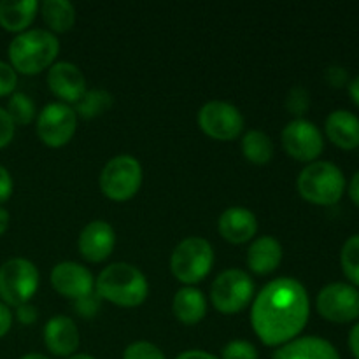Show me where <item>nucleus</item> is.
<instances>
[{
    "label": "nucleus",
    "mask_w": 359,
    "mask_h": 359,
    "mask_svg": "<svg viewBox=\"0 0 359 359\" xmlns=\"http://www.w3.org/2000/svg\"><path fill=\"white\" fill-rule=\"evenodd\" d=\"M347 90H349L351 100H353L354 104L359 107V76L354 77L353 81H349V84H347Z\"/></svg>",
    "instance_id": "a19ab883"
},
{
    "label": "nucleus",
    "mask_w": 359,
    "mask_h": 359,
    "mask_svg": "<svg viewBox=\"0 0 359 359\" xmlns=\"http://www.w3.org/2000/svg\"><path fill=\"white\" fill-rule=\"evenodd\" d=\"M311 316V300L304 284L279 277L266 284L252 302L251 323L256 337L269 347L298 339Z\"/></svg>",
    "instance_id": "f257e3e1"
},
{
    "label": "nucleus",
    "mask_w": 359,
    "mask_h": 359,
    "mask_svg": "<svg viewBox=\"0 0 359 359\" xmlns=\"http://www.w3.org/2000/svg\"><path fill=\"white\" fill-rule=\"evenodd\" d=\"M39 270L30 259L11 258L0 266V298L9 307L30 304L39 290Z\"/></svg>",
    "instance_id": "6e6552de"
},
{
    "label": "nucleus",
    "mask_w": 359,
    "mask_h": 359,
    "mask_svg": "<svg viewBox=\"0 0 359 359\" xmlns=\"http://www.w3.org/2000/svg\"><path fill=\"white\" fill-rule=\"evenodd\" d=\"M319 316L335 325H346L359 318V291L353 284L332 283L323 287L316 300Z\"/></svg>",
    "instance_id": "1a4fd4ad"
},
{
    "label": "nucleus",
    "mask_w": 359,
    "mask_h": 359,
    "mask_svg": "<svg viewBox=\"0 0 359 359\" xmlns=\"http://www.w3.org/2000/svg\"><path fill=\"white\" fill-rule=\"evenodd\" d=\"M349 349L353 356L359 359V323H356L349 332Z\"/></svg>",
    "instance_id": "58836bf2"
},
{
    "label": "nucleus",
    "mask_w": 359,
    "mask_h": 359,
    "mask_svg": "<svg viewBox=\"0 0 359 359\" xmlns=\"http://www.w3.org/2000/svg\"><path fill=\"white\" fill-rule=\"evenodd\" d=\"M116 245V231L107 221H91L81 230L77 248L79 255L90 263H102L112 255Z\"/></svg>",
    "instance_id": "4468645a"
},
{
    "label": "nucleus",
    "mask_w": 359,
    "mask_h": 359,
    "mask_svg": "<svg viewBox=\"0 0 359 359\" xmlns=\"http://www.w3.org/2000/svg\"><path fill=\"white\" fill-rule=\"evenodd\" d=\"M142 184V165L130 154L111 158L102 168L100 189L112 202H128Z\"/></svg>",
    "instance_id": "423d86ee"
},
{
    "label": "nucleus",
    "mask_w": 359,
    "mask_h": 359,
    "mask_svg": "<svg viewBox=\"0 0 359 359\" xmlns=\"http://www.w3.org/2000/svg\"><path fill=\"white\" fill-rule=\"evenodd\" d=\"M18 84V74L9 63L0 60V97H6L14 91Z\"/></svg>",
    "instance_id": "7c9ffc66"
},
{
    "label": "nucleus",
    "mask_w": 359,
    "mask_h": 359,
    "mask_svg": "<svg viewBox=\"0 0 359 359\" xmlns=\"http://www.w3.org/2000/svg\"><path fill=\"white\" fill-rule=\"evenodd\" d=\"M44 344L55 356L70 358L79 349V328L67 316H55L44 326Z\"/></svg>",
    "instance_id": "dca6fc26"
},
{
    "label": "nucleus",
    "mask_w": 359,
    "mask_h": 359,
    "mask_svg": "<svg viewBox=\"0 0 359 359\" xmlns=\"http://www.w3.org/2000/svg\"><path fill=\"white\" fill-rule=\"evenodd\" d=\"M20 359H49L48 356H44V354H39V353H30V354H25L23 358Z\"/></svg>",
    "instance_id": "37998d69"
},
{
    "label": "nucleus",
    "mask_w": 359,
    "mask_h": 359,
    "mask_svg": "<svg viewBox=\"0 0 359 359\" xmlns=\"http://www.w3.org/2000/svg\"><path fill=\"white\" fill-rule=\"evenodd\" d=\"M112 107V95L105 90H86L79 102H77L76 114L84 119L97 118Z\"/></svg>",
    "instance_id": "393cba45"
},
{
    "label": "nucleus",
    "mask_w": 359,
    "mask_h": 359,
    "mask_svg": "<svg viewBox=\"0 0 359 359\" xmlns=\"http://www.w3.org/2000/svg\"><path fill=\"white\" fill-rule=\"evenodd\" d=\"M221 359H258V349L248 340H231L221 351Z\"/></svg>",
    "instance_id": "c85d7f7f"
},
{
    "label": "nucleus",
    "mask_w": 359,
    "mask_h": 359,
    "mask_svg": "<svg viewBox=\"0 0 359 359\" xmlns=\"http://www.w3.org/2000/svg\"><path fill=\"white\" fill-rule=\"evenodd\" d=\"M11 326H13V314H11V309L7 307L4 302H0V339L9 333Z\"/></svg>",
    "instance_id": "c9c22d12"
},
{
    "label": "nucleus",
    "mask_w": 359,
    "mask_h": 359,
    "mask_svg": "<svg viewBox=\"0 0 359 359\" xmlns=\"http://www.w3.org/2000/svg\"><path fill=\"white\" fill-rule=\"evenodd\" d=\"M67 359H95V358H93V356H90V354L81 353V354H72V356L67 358Z\"/></svg>",
    "instance_id": "c03bdc74"
},
{
    "label": "nucleus",
    "mask_w": 359,
    "mask_h": 359,
    "mask_svg": "<svg viewBox=\"0 0 359 359\" xmlns=\"http://www.w3.org/2000/svg\"><path fill=\"white\" fill-rule=\"evenodd\" d=\"M13 177H11V174L7 172V168L0 165V203L9 200V196L13 195Z\"/></svg>",
    "instance_id": "72a5a7b5"
},
{
    "label": "nucleus",
    "mask_w": 359,
    "mask_h": 359,
    "mask_svg": "<svg viewBox=\"0 0 359 359\" xmlns=\"http://www.w3.org/2000/svg\"><path fill=\"white\" fill-rule=\"evenodd\" d=\"M283 262V245L270 235L255 238L248 249V265L258 276L276 272Z\"/></svg>",
    "instance_id": "6ab92c4d"
},
{
    "label": "nucleus",
    "mask_w": 359,
    "mask_h": 359,
    "mask_svg": "<svg viewBox=\"0 0 359 359\" xmlns=\"http://www.w3.org/2000/svg\"><path fill=\"white\" fill-rule=\"evenodd\" d=\"M349 196L351 200H353L354 205L359 209V172L353 175V179H351L349 182Z\"/></svg>",
    "instance_id": "ea45409f"
},
{
    "label": "nucleus",
    "mask_w": 359,
    "mask_h": 359,
    "mask_svg": "<svg viewBox=\"0 0 359 359\" xmlns=\"http://www.w3.org/2000/svg\"><path fill=\"white\" fill-rule=\"evenodd\" d=\"M77 128V114L62 102L48 104L37 116V135L48 147H62L72 140Z\"/></svg>",
    "instance_id": "9b49d317"
},
{
    "label": "nucleus",
    "mask_w": 359,
    "mask_h": 359,
    "mask_svg": "<svg viewBox=\"0 0 359 359\" xmlns=\"http://www.w3.org/2000/svg\"><path fill=\"white\" fill-rule=\"evenodd\" d=\"M39 4L35 0H2L0 2V27L7 32L21 34L35 20Z\"/></svg>",
    "instance_id": "4be33fe9"
},
{
    "label": "nucleus",
    "mask_w": 359,
    "mask_h": 359,
    "mask_svg": "<svg viewBox=\"0 0 359 359\" xmlns=\"http://www.w3.org/2000/svg\"><path fill=\"white\" fill-rule=\"evenodd\" d=\"M242 154L255 165H265L273 156V142L262 130H249L242 139Z\"/></svg>",
    "instance_id": "b1692460"
},
{
    "label": "nucleus",
    "mask_w": 359,
    "mask_h": 359,
    "mask_svg": "<svg viewBox=\"0 0 359 359\" xmlns=\"http://www.w3.org/2000/svg\"><path fill=\"white\" fill-rule=\"evenodd\" d=\"M283 147L291 158L304 163L318 161L319 154L325 149V140L318 126L307 119H293L283 130Z\"/></svg>",
    "instance_id": "f8f14e48"
},
{
    "label": "nucleus",
    "mask_w": 359,
    "mask_h": 359,
    "mask_svg": "<svg viewBox=\"0 0 359 359\" xmlns=\"http://www.w3.org/2000/svg\"><path fill=\"white\" fill-rule=\"evenodd\" d=\"M76 309L81 316H86L91 318L93 314H97L98 309H100V297L97 293L88 294L86 298H81L76 302Z\"/></svg>",
    "instance_id": "473e14b6"
},
{
    "label": "nucleus",
    "mask_w": 359,
    "mask_h": 359,
    "mask_svg": "<svg viewBox=\"0 0 359 359\" xmlns=\"http://www.w3.org/2000/svg\"><path fill=\"white\" fill-rule=\"evenodd\" d=\"M174 316L186 326H195L207 316L205 297L195 286H184L175 293L172 302Z\"/></svg>",
    "instance_id": "412c9836"
},
{
    "label": "nucleus",
    "mask_w": 359,
    "mask_h": 359,
    "mask_svg": "<svg viewBox=\"0 0 359 359\" xmlns=\"http://www.w3.org/2000/svg\"><path fill=\"white\" fill-rule=\"evenodd\" d=\"M48 86L62 104H77L86 93L84 74L70 62H56L49 67Z\"/></svg>",
    "instance_id": "2eb2a0df"
},
{
    "label": "nucleus",
    "mask_w": 359,
    "mask_h": 359,
    "mask_svg": "<svg viewBox=\"0 0 359 359\" xmlns=\"http://www.w3.org/2000/svg\"><path fill=\"white\" fill-rule=\"evenodd\" d=\"M255 298V284L248 272L241 269H228L216 277L210 286V302L221 314H238Z\"/></svg>",
    "instance_id": "0eeeda50"
},
{
    "label": "nucleus",
    "mask_w": 359,
    "mask_h": 359,
    "mask_svg": "<svg viewBox=\"0 0 359 359\" xmlns=\"http://www.w3.org/2000/svg\"><path fill=\"white\" fill-rule=\"evenodd\" d=\"M326 135L337 147L353 151L359 147V118L346 109L333 111L326 118Z\"/></svg>",
    "instance_id": "aec40b11"
},
{
    "label": "nucleus",
    "mask_w": 359,
    "mask_h": 359,
    "mask_svg": "<svg viewBox=\"0 0 359 359\" xmlns=\"http://www.w3.org/2000/svg\"><path fill=\"white\" fill-rule=\"evenodd\" d=\"M11 67L25 76H35L49 69L60 53V41L55 34L42 28H32L18 34L11 41Z\"/></svg>",
    "instance_id": "7ed1b4c3"
},
{
    "label": "nucleus",
    "mask_w": 359,
    "mask_h": 359,
    "mask_svg": "<svg viewBox=\"0 0 359 359\" xmlns=\"http://www.w3.org/2000/svg\"><path fill=\"white\" fill-rule=\"evenodd\" d=\"M18 319H20L23 325H32V323L37 319V311H35L34 305L25 304L21 307H18Z\"/></svg>",
    "instance_id": "e433bc0d"
},
{
    "label": "nucleus",
    "mask_w": 359,
    "mask_h": 359,
    "mask_svg": "<svg viewBox=\"0 0 359 359\" xmlns=\"http://www.w3.org/2000/svg\"><path fill=\"white\" fill-rule=\"evenodd\" d=\"M9 221H11L9 212H7L6 209H2V207H0V235L6 233V230L9 228Z\"/></svg>",
    "instance_id": "79ce46f5"
},
{
    "label": "nucleus",
    "mask_w": 359,
    "mask_h": 359,
    "mask_svg": "<svg viewBox=\"0 0 359 359\" xmlns=\"http://www.w3.org/2000/svg\"><path fill=\"white\" fill-rule=\"evenodd\" d=\"M272 359H340V354L321 337H298L277 347Z\"/></svg>",
    "instance_id": "a211bd4d"
},
{
    "label": "nucleus",
    "mask_w": 359,
    "mask_h": 359,
    "mask_svg": "<svg viewBox=\"0 0 359 359\" xmlns=\"http://www.w3.org/2000/svg\"><path fill=\"white\" fill-rule=\"evenodd\" d=\"M346 186L342 170L332 161H312L297 179V188L302 198L321 207L339 203Z\"/></svg>",
    "instance_id": "20e7f679"
},
{
    "label": "nucleus",
    "mask_w": 359,
    "mask_h": 359,
    "mask_svg": "<svg viewBox=\"0 0 359 359\" xmlns=\"http://www.w3.org/2000/svg\"><path fill=\"white\" fill-rule=\"evenodd\" d=\"M14 132H16V125L11 119V116L7 114L6 109L0 107V149L13 140Z\"/></svg>",
    "instance_id": "2f4dec72"
},
{
    "label": "nucleus",
    "mask_w": 359,
    "mask_h": 359,
    "mask_svg": "<svg viewBox=\"0 0 359 359\" xmlns=\"http://www.w3.org/2000/svg\"><path fill=\"white\" fill-rule=\"evenodd\" d=\"M326 77H328L330 84L335 88H342L344 84H349V76H347L346 69H342V67H330Z\"/></svg>",
    "instance_id": "f704fd0d"
},
{
    "label": "nucleus",
    "mask_w": 359,
    "mask_h": 359,
    "mask_svg": "<svg viewBox=\"0 0 359 359\" xmlns=\"http://www.w3.org/2000/svg\"><path fill=\"white\" fill-rule=\"evenodd\" d=\"M286 105H287V109L293 112V114H297V116L305 114L309 109V105H311L307 90L302 86H294L293 90L290 91V95H287Z\"/></svg>",
    "instance_id": "c756f323"
},
{
    "label": "nucleus",
    "mask_w": 359,
    "mask_h": 359,
    "mask_svg": "<svg viewBox=\"0 0 359 359\" xmlns=\"http://www.w3.org/2000/svg\"><path fill=\"white\" fill-rule=\"evenodd\" d=\"M217 231L230 244H245L255 238L258 231V219L252 210L245 207H230L219 216Z\"/></svg>",
    "instance_id": "f3484780"
},
{
    "label": "nucleus",
    "mask_w": 359,
    "mask_h": 359,
    "mask_svg": "<svg viewBox=\"0 0 359 359\" xmlns=\"http://www.w3.org/2000/svg\"><path fill=\"white\" fill-rule=\"evenodd\" d=\"M123 359H167L163 351L154 344L139 340V342L130 344L123 353Z\"/></svg>",
    "instance_id": "cd10ccee"
},
{
    "label": "nucleus",
    "mask_w": 359,
    "mask_h": 359,
    "mask_svg": "<svg viewBox=\"0 0 359 359\" xmlns=\"http://www.w3.org/2000/svg\"><path fill=\"white\" fill-rule=\"evenodd\" d=\"M41 14L51 34L69 32L76 23V7L69 0H46L41 6Z\"/></svg>",
    "instance_id": "5701e85b"
},
{
    "label": "nucleus",
    "mask_w": 359,
    "mask_h": 359,
    "mask_svg": "<svg viewBox=\"0 0 359 359\" xmlns=\"http://www.w3.org/2000/svg\"><path fill=\"white\" fill-rule=\"evenodd\" d=\"M198 126L214 140H233L244 130V116L235 105L223 100H210L198 111Z\"/></svg>",
    "instance_id": "9d476101"
},
{
    "label": "nucleus",
    "mask_w": 359,
    "mask_h": 359,
    "mask_svg": "<svg viewBox=\"0 0 359 359\" xmlns=\"http://www.w3.org/2000/svg\"><path fill=\"white\" fill-rule=\"evenodd\" d=\"M175 359H219V358L214 356V354H210V353H207V351L189 349V351H184V353L179 354Z\"/></svg>",
    "instance_id": "4c0bfd02"
},
{
    "label": "nucleus",
    "mask_w": 359,
    "mask_h": 359,
    "mask_svg": "<svg viewBox=\"0 0 359 359\" xmlns=\"http://www.w3.org/2000/svg\"><path fill=\"white\" fill-rule=\"evenodd\" d=\"M214 265V249L202 237H188L175 245L170 256L172 276L186 286L202 283Z\"/></svg>",
    "instance_id": "39448f33"
},
{
    "label": "nucleus",
    "mask_w": 359,
    "mask_h": 359,
    "mask_svg": "<svg viewBox=\"0 0 359 359\" xmlns=\"http://www.w3.org/2000/svg\"><path fill=\"white\" fill-rule=\"evenodd\" d=\"M95 293L100 300L125 309L139 307L149 294L146 276L130 263H112L98 273Z\"/></svg>",
    "instance_id": "f03ea898"
},
{
    "label": "nucleus",
    "mask_w": 359,
    "mask_h": 359,
    "mask_svg": "<svg viewBox=\"0 0 359 359\" xmlns=\"http://www.w3.org/2000/svg\"><path fill=\"white\" fill-rule=\"evenodd\" d=\"M340 265L344 276L353 283L354 287H359V233L353 235L346 241L340 251Z\"/></svg>",
    "instance_id": "a878e982"
},
{
    "label": "nucleus",
    "mask_w": 359,
    "mask_h": 359,
    "mask_svg": "<svg viewBox=\"0 0 359 359\" xmlns=\"http://www.w3.org/2000/svg\"><path fill=\"white\" fill-rule=\"evenodd\" d=\"M51 286L69 300H81L93 293L95 279L86 266L76 262H62L51 270Z\"/></svg>",
    "instance_id": "ddd939ff"
},
{
    "label": "nucleus",
    "mask_w": 359,
    "mask_h": 359,
    "mask_svg": "<svg viewBox=\"0 0 359 359\" xmlns=\"http://www.w3.org/2000/svg\"><path fill=\"white\" fill-rule=\"evenodd\" d=\"M7 114L14 121V125H28L35 118V104L28 95L13 93L7 104Z\"/></svg>",
    "instance_id": "bb28decb"
}]
</instances>
